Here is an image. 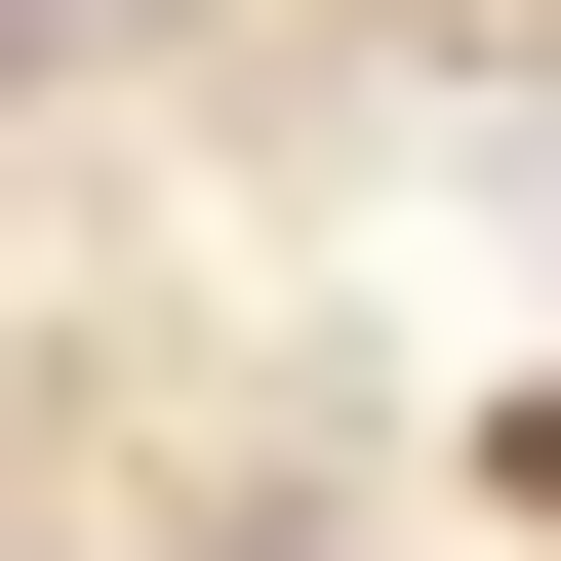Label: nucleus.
Returning a JSON list of instances; mask_svg holds the SVG:
<instances>
[{
    "mask_svg": "<svg viewBox=\"0 0 561 561\" xmlns=\"http://www.w3.org/2000/svg\"><path fill=\"white\" fill-rule=\"evenodd\" d=\"M522 522H561V401H522Z\"/></svg>",
    "mask_w": 561,
    "mask_h": 561,
    "instance_id": "1",
    "label": "nucleus"
}]
</instances>
